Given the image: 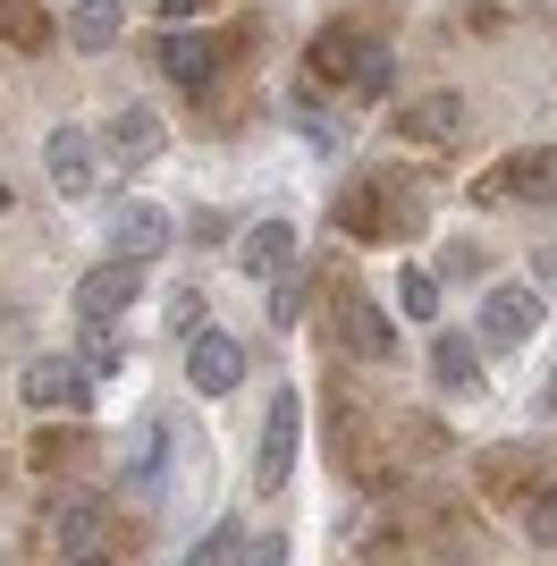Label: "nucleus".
<instances>
[{
	"mask_svg": "<svg viewBox=\"0 0 557 566\" xmlns=\"http://www.w3.org/2000/svg\"><path fill=\"white\" fill-rule=\"evenodd\" d=\"M144 296V262L111 254L102 271H85V287H76V305H85V322H118V313Z\"/></svg>",
	"mask_w": 557,
	"mask_h": 566,
	"instance_id": "nucleus-5",
	"label": "nucleus"
},
{
	"mask_svg": "<svg viewBox=\"0 0 557 566\" xmlns=\"http://www.w3.org/2000/svg\"><path fill=\"white\" fill-rule=\"evenodd\" d=\"M549 187H557V153H515V161L490 178V195H524V203L549 195Z\"/></svg>",
	"mask_w": 557,
	"mask_h": 566,
	"instance_id": "nucleus-16",
	"label": "nucleus"
},
{
	"mask_svg": "<svg viewBox=\"0 0 557 566\" xmlns=\"http://www.w3.org/2000/svg\"><path fill=\"white\" fill-rule=\"evenodd\" d=\"M186 380H195L203 398H229L237 380H245V347L220 338V331H195V338H186Z\"/></svg>",
	"mask_w": 557,
	"mask_h": 566,
	"instance_id": "nucleus-4",
	"label": "nucleus"
},
{
	"mask_svg": "<svg viewBox=\"0 0 557 566\" xmlns=\"http://www.w3.org/2000/svg\"><path fill=\"white\" fill-rule=\"evenodd\" d=\"M355 69H364L355 25H329V34H313V51H304V85H355Z\"/></svg>",
	"mask_w": 557,
	"mask_h": 566,
	"instance_id": "nucleus-10",
	"label": "nucleus"
},
{
	"mask_svg": "<svg viewBox=\"0 0 557 566\" xmlns=\"http://www.w3.org/2000/svg\"><path fill=\"white\" fill-rule=\"evenodd\" d=\"M448 280H482V254H473V245H448Z\"/></svg>",
	"mask_w": 557,
	"mask_h": 566,
	"instance_id": "nucleus-27",
	"label": "nucleus"
},
{
	"mask_svg": "<svg viewBox=\"0 0 557 566\" xmlns=\"http://www.w3.org/2000/svg\"><path fill=\"white\" fill-rule=\"evenodd\" d=\"M524 533H533L540 549H557V482H533V499H524Z\"/></svg>",
	"mask_w": 557,
	"mask_h": 566,
	"instance_id": "nucleus-21",
	"label": "nucleus"
},
{
	"mask_svg": "<svg viewBox=\"0 0 557 566\" xmlns=\"http://www.w3.org/2000/svg\"><path fill=\"white\" fill-rule=\"evenodd\" d=\"M153 153H161V118H153V111H118L111 118V161L118 169H144Z\"/></svg>",
	"mask_w": 557,
	"mask_h": 566,
	"instance_id": "nucleus-15",
	"label": "nucleus"
},
{
	"mask_svg": "<svg viewBox=\"0 0 557 566\" xmlns=\"http://www.w3.org/2000/svg\"><path fill=\"white\" fill-rule=\"evenodd\" d=\"M397 305L414 313V322H440V280H431V271H406V280H397Z\"/></svg>",
	"mask_w": 557,
	"mask_h": 566,
	"instance_id": "nucleus-23",
	"label": "nucleus"
},
{
	"mask_svg": "<svg viewBox=\"0 0 557 566\" xmlns=\"http://www.w3.org/2000/svg\"><path fill=\"white\" fill-rule=\"evenodd\" d=\"M76 364H85V373H93V380H111V373H118V364H127V347H118V338H111V331H102V322H93V331H85V347H76Z\"/></svg>",
	"mask_w": 557,
	"mask_h": 566,
	"instance_id": "nucleus-22",
	"label": "nucleus"
},
{
	"mask_svg": "<svg viewBox=\"0 0 557 566\" xmlns=\"http://www.w3.org/2000/svg\"><path fill=\"white\" fill-rule=\"evenodd\" d=\"M482 482H490V499H507V491H533L540 465L524 449H498V457H482Z\"/></svg>",
	"mask_w": 557,
	"mask_h": 566,
	"instance_id": "nucleus-20",
	"label": "nucleus"
},
{
	"mask_svg": "<svg viewBox=\"0 0 557 566\" xmlns=\"http://www.w3.org/2000/svg\"><path fill=\"white\" fill-rule=\"evenodd\" d=\"M533 331H540V296L533 287H490L482 296V338L490 347H524Z\"/></svg>",
	"mask_w": 557,
	"mask_h": 566,
	"instance_id": "nucleus-8",
	"label": "nucleus"
},
{
	"mask_svg": "<svg viewBox=\"0 0 557 566\" xmlns=\"http://www.w3.org/2000/svg\"><path fill=\"white\" fill-rule=\"evenodd\" d=\"M237 262H245V280H278V271H296V229H287V220H254Z\"/></svg>",
	"mask_w": 557,
	"mask_h": 566,
	"instance_id": "nucleus-12",
	"label": "nucleus"
},
{
	"mask_svg": "<svg viewBox=\"0 0 557 566\" xmlns=\"http://www.w3.org/2000/svg\"><path fill=\"white\" fill-rule=\"evenodd\" d=\"M153 9H161V18L178 25V18H195V9H211V0H153Z\"/></svg>",
	"mask_w": 557,
	"mask_h": 566,
	"instance_id": "nucleus-28",
	"label": "nucleus"
},
{
	"mask_svg": "<svg viewBox=\"0 0 557 566\" xmlns=\"http://www.w3.org/2000/svg\"><path fill=\"white\" fill-rule=\"evenodd\" d=\"M169 212L161 203H111V254H127V262H153L169 245Z\"/></svg>",
	"mask_w": 557,
	"mask_h": 566,
	"instance_id": "nucleus-7",
	"label": "nucleus"
},
{
	"mask_svg": "<svg viewBox=\"0 0 557 566\" xmlns=\"http://www.w3.org/2000/svg\"><path fill=\"white\" fill-rule=\"evenodd\" d=\"M549 195H557V187H549Z\"/></svg>",
	"mask_w": 557,
	"mask_h": 566,
	"instance_id": "nucleus-31",
	"label": "nucleus"
},
{
	"mask_svg": "<svg viewBox=\"0 0 557 566\" xmlns=\"http://www.w3.org/2000/svg\"><path fill=\"white\" fill-rule=\"evenodd\" d=\"M43 161H51V187L69 195V203H85L93 187H102V144L85 136V127H51V144H43Z\"/></svg>",
	"mask_w": 557,
	"mask_h": 566,
	"instance_id": "nucleus-3",
	"label": "nucleus"
},
{
	"mask_svg": "<svg viewBox=\"0 0 557 566\" xmlns=\"http://www.w3.org/2000/svg\"><path fill=\"white\" fill-rule=\"evenodd\" d=\"M296 440H304V398H296V389H278V398H271V415H262L254 491H287V473H296Z\"/></svg>",
	"mask_w": 557,
	"mask_h": 566,
	"instance_id": "nucleus-1",
	"label": "nucleus"
},
{
	"mask_svg": "<svg viewBox=\"0 0 557 566\" xmlns=\"http://www.w3.org/2000/svg\"><path fill=\"white\" fill-rule=\"evenodd\" d=\"M549 406H557V380H549Z\"/></svg>",
	"mask_w": 557,
	"mask_h": 566,
	"instance_id": "nucleus-30",
	"label": "nucleus"
},
{
	"mask_svg": "<svg viewBox=\"0 0 557 566\" xmlns=\"http://www.w3.org/2000/svg\"><path fill=\"white\" fill-rule=\"evenodd\" d=\"M431 380H440L448 398H473L482 364H473V338H464V331H440V338H431Z\"/></svg>",
	"mask_w": 557,
	"mask_h": 566,
	"instance_id": "nucleus-14",
	"label": "nucleus"
},
{
	"mask_svg": "<svg viewBox=\"0 0 557 566\" xmlns=\"http://www.w3.org/2000/svg\"><path fill=\"white\" fill-rule=\"evenodd\" d=\"M338 220H347L355 237H397V203H389L380 187H355V195H347V212H338Z\"/></svg>",
	"mask_w": 557,
	"mask_h": 566,
	"instance_id": "nucleus-19",
	"label": "nucleus"
},
{
	"mask_svg": "<svg viewBox=\"0 0 557 566\" xmlns=\"http://www.w3.org/2000/svg\"><path fill=\"white\" fill-rule=\"evenodd\" d=\"M389 51H364V69H355V85H364V94H389Z\"/></svg>",
	"mask_w": 557,
	"mask_h": 566,
	"instance_id": "nucleus-26",
	"label": "nucleus"
},
{
	"mask_svg": "<svg viewBox=\"0 0 557 566\" xmlns=\"http://www.w3.org/2000/svg\"><path fill=\"white\" fill-rule=\"evenodd\" d=\"M69 43L76 51H111L118 43V0H76L69 9Z\"/></svg>",
	"mask_w": 557,
	"mask_h": 566,
	"instance_id": "nucleus-17",
	"label": "nucleus"
},
{
	"mask_svg": "<svg viewBox=\"0 0 557 566\" xmlns=\"http://www.w3.org/2000/svg\"><path fill=\"white\" fill-rule=\"evenodd\" d=\"M18 389H25V406H34V415H76V406H85V389H93V373L76 364V355H34Z\"/></svg>",
	"mask_w": 557,
	"mask_h": 566,
	"instance_id": "nucleus-2",
	"label": "nucleus"
},
{
	"mask_svg": "<svg viewBox=\"0 0 557 566\" xmlns=\"http://www.w3.org/2000/svg\"><path fill=\"white\" fill-rule=\"evenodd\" d=\"M338 338H347L355 364H389L397 355V322L371 305V296H338Z\"/></svg>",
	"mask_w": 557,
	"mask_h": 566,
	"instance_id": "nucleus-6",
	"label": "nucleus"
},
{
	"mask_svg": "<svg viewBox=\"0 0 557 566\" xmlns=\"http://www.w3.org/2000/svg\"><path fill=\"white\" fill-rule=\"evenodd\" d=\"M169 331H178V338L203 331V296H195V287H178V296H169Z\"/></svg>",
	"mask_w": 557,
	"mask_h": 566,
	"instance_id": "nucleus-25",
	"label": "nucleus"
},
{
	"mask_svg": "<svg viewBox=\"0 0 557 566\" xmlns=\"http://www.w3.org/2000/svg\"><path fill=\"white\" fill-rule=\"evenodd\" d=\"M0 43H9V51H43L51 43V18L34 9V0H0Z\"/></svg>",
	"mask_w": 557,
	"mask_h": 566,
	"instance_id": "nucleus-18",
	"label": "nucleus"
},
{
	"mask_svg": "<svg viewBox=\"0 0 557 566\" xmlns=\"http://www.w3.org/2000/svg\"><path fill=\"white\" fill-rule=\"evenodd\" d=\"M161 69H169V85H178V94H203L211 76H220V43H211V34H195V25L178 18V34L161 43Z\"/></svg>",
	"mask_w": 557,
	"mask_h": 566,
	"instance_id": "nucleus-9",
	"label": "nucleus"
},
{
	"mask_svg": "<svg viewBox=\"0 0 557 566\" xmlns=\"http://www.w3.org/2000/svg\"><path fill=\"white\" fill-rule=\"evenodd\" d=\"M0 212H9V187H0Z\"/></svg>",
	"mask_w": 557,
	"mask_h": 566,
	"instance_id": "nucleus-29",
	"label": "nucleus"
},
{
	"mask_svg": "<svg viewBox=\"0 0 557 566\" xmlns=\"http://www.w3.org/2000/svg\"><path fill=\"white\" fill-rule=\"evenodd\" d=\"M456 127H464V102L456 94H422V102L397 111V136H414V144H448Z\"/></svg>",
	"mask_w": 557,
	"mask_h": 566,
	"instance_id": "nucleus-13",
	"label": "nucleus"
},
{
	"mask_svg": "<svg viewBox=\"0 0 557 566\" xmlns=\"http://www.w3.org/2000/svg\"><path fill=\"white\" fill-rule=\"evenodd\" d=\"M237 549H245V524H220V533L195 542V566H220V558H237Z\"/></svg>",
	"mask_w": 557,
	"mask_h": 566,
	"instance_id": "nucleus-24",
	"label": "nucleus"
},
{
	"mask_svg": "<svg viewBox=\"0 0 557 566\" xmlns=\"http://www.w3.org/2000/svg\"><path fill=\"white\" fill-rule=\"evenodd\" d=\"M102 542H111V516H102V499H60V516H51V549H69V558H93Z\"/></svg>",
	"mask_w": 557,
	"mask_h": 566,
	"instance_id": "nucleus-11",
	"label": "nucleus"
}]
</instances>
